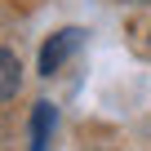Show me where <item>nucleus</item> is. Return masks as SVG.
Instances as JSON below:
<instances>
[{"label": "nucleus", "instance_id": "f257e3e1", "mask_svg": "<svg viewBox=\"0 0 151 151\" xmlns=\"http://www.w3.org/2000/svg\"><path fill=\"white\" fill-rule=\"evenodd\" d=\"M80 27H67V31H58V36H49L45 40V49H40V76H53L67 58H71V49L80 45Z\"/></svg>", "mask_w": 151, "mask_h": 151}, {"label": "nucleus", "instance_id": "f03ea898", "mask_svg": "<svg viewBox=\"0 0 151 151\" xmlns=\"http://www.w3.org/2000/svg\"><path fill=\"white\" fill-rule=\"evenodd\" d=\"M22 85V62L14 49H0V98H14Z\"/></svg>", "mask_w": 151, "mask_h": 151}, {"label": "nucleus", "instance_id": "7ed1b4c3", "mask_svg": "<svg viewBox=\"0 0 151 151\" xmlns=\"http://www.w3.org/2000/svg\"><path fill=\"white\" fill-rule=\"evenodd\" d=\"M49 129H53V102H36V111H31V151L49 147Z\"/></svg>", "mask_w": 151, "mask_h": 151}, {"label": "nucleus", "instance_id": "20e7f679", "mask_svg": "<svg viewBox=\"0 0 151 151\" xmlns=\"http://www.w3.org/2000/svg\"><path fill=\"white\" fill-rule=\"evenodd\" d=\"M142 5H151V0H142Z\"/></svg>", "mask_w": 151, "mask_h": 151}]
</instances>
